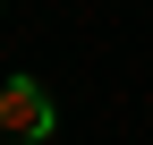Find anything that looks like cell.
<instances>
[{
	"label": "cell",
	"instance_id": "6da1fadb",
	"mask_svg": "<svg viewBox=\"0 0 153 145\" xmlns=\"http://www.w3.org/2000/svg\"><path fill=\"white\" fill-rule=\"evenodd\" d=\"M51 128H60V111H51V94L34 77H9L0 85V137H17V145H43Z\"/></svg>",
	"mask_w": 153,
	"mask_h": 145
},
{
	"label": "cell",
	"instance_id": "7a4b0ae2",
	"mask_svg": "<svg viewBox=\"0 0 153 145\" xmlns=\"http://www.w3.org/2000/svg\"><path fill=\"white\" fill-rule=\"evenodd\" d=\"M0 145H17V137H0Z\"/></svg>",
	"mask_w": 153,
	"mask_h": 145
}]
</instances>
